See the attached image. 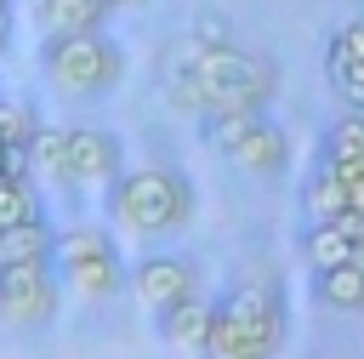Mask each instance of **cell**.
Masks as SVG:
<instances>
[{
	"mask_svg": "<svg viewBox=\"0 0 364 359\" xmlns=\"http://www.w3.org/2000/svg\"><path fill=\"white\" fill-rule=\"evenodd\" d=\"M358 57H364V17H347V23L330 28V40H324V74L336 80V74H347Z\"/></svg>",
	"mask_w": 364,
	"mask_h": 359,
	"instance_id": "obj_19",
	"label": "cell"
},
{
	"mask_svg": "<svg viewBox=\"0 0 364 359\" xmlns=\"http://www.w3.org/2000/svg\"><path fill=\"white\" fill-rule=\"evenodd\" d=\"M102 6H108V11H114V6H125V0H102Z\"/></svg>",
	"mask_w": 364,
	"mask_h": 359,
	"instance_id": "obj_24",
	"label": "cell"
},
{
	"mask_svg": "<svg viewBox=\"0 0 364 359\" xmlns=\"http://www.w3.org/2000/svg\"><path fill=\"white\" fill-rule=\"evenodd\" d=\"M51 262L63 274V285H74L80 296H108L119 291L125 268H119V251H114V234L97 228V222H74L51 239Z\"/></svg>",
	"mask_w": 364,
	"mask_h": 359,
	"instance_id": "obj_6",
	"label": "cell"
},
{
	"mask_svg": "<svg viewBox=\"0 0 364 359\" xmlns=\"http://www.w3.org/2000/svg\"><path fill=\"white\" fill-rule=\"evenodd\" d=\"M131 291H136V302H142L148 313H165V308L199 296V268H193L188 256H176V251H148V256L131 268Z\"/></svg>",
	"mask_w": 364,
	"mask_h": 359,
	"instance_id": "obj_9",
	"label": "cell"
},
{
	"mask_svg": "<svg viewBox=\"0 0 364 359\" xmlns=\"http://www.w3.org/2000/svg\"><path fill=\"white\" fill-rule=\"evenodd\" d=\"M51 228L46 217L34 222H17V228H0V262H51Z\"/></svg>",
	"mask_w": 364,
	"mask_h": 359,
	"instance_id": "obj_15",
	"label": "cell"
},
{
	"mask_svg": "<svg viewBox=\"0 0 364 359\" xmlns=\"http://www.w3.org/2000/svg\"><path fill=\"white\" fill-rule=\"evenodd\" d=\"M284 348V302L273 285H233L210 302L205 353L210 359H273Z\"/></svg>",
	"mask_w": 364,
	"mask_h": 359,
	"instance_id": "obj_3",
	"label": "cell"
},
{
	"mask_svg": "<svg viewBox=\"0 0 364 359\" xmlns=\"http://www.w3.org/2000/svg\"><path fill=\"white\" fill-rule=\"evenodd\" d=\"M63 171L68 188H114V177L125 171V148L102 125H63Z\"/></svg>",
	"mask_w": 364,
	"mask_h": 359,
	"instance_id": "obj_8",
	"label": "cell"
},
{
	"mask_svg": "<svg viewBox=\"0 0 364 359\" xmlns=\"http://www.w3.org/2000/svg\"><path fill=\"white\" fill-rule=\"evenodd\" d=\"M330 85L341 91V103H347V108H364V57H358V63H353L347 74H336Z\"/></svg>",
	"mask_w": 364,
	"mask_h": 359,
	"instance_id": "obj_21",
	"label": "cell"
},
{
	"mask_svg": "<svg viewBox=\"0 0 364 359\" xmlns=\"http://www.w3.org/2000/svg\"><path fill=\"white\" fill-rule=\"evenodd\" d=\"M154 319H159V336H165V342H176V348H205L210 302H205V296H188V302H176V308H165V313H154Z\"/></svg>",
	"mask_w": 364,
	"mask_h": 359,
	"instance_id": "obj_13",
	"label": "cell"
},
{
	"mask_svg": "<svg viewBox=\"0 0 364 359\" xmlns=\"http://www.w3.org/2000/svg\"><path fill=\"white\" fill-rule=\"evenodd\" d=\"M353 256L364 262V222H353Z\"/></svg>",
	"mask_w": 364,
	"mask_h": 359,
	"instance_id": "obj_23",
	"label": "cell"
},
{
	"mask_svg": "<svg viewBox=\"0 0 364 359\" xmlns=\"http://www.w3.org/2000/svg\"><path fill=\"white\" fill-rule=\"evenodd\" d=\"M301 211H307V222H341V217H347V188H341V177L324 171V165H313V177L301 182Z\"/></svg>",
	"mask_w": 364,
	"mask_h": 359,
	"instance_id": "obj_14",
	"label": "cell"
},
{
	"mask_svg": "<svg viewBox=\"0 0 364 359\" xmlns=\"http://www.w3.org/2000/svg\"><path fill=\"white\" fill-rule=\"evenodd\" d=\"M165 97L188 114H250L279 97V68L273 57L239 51L233 40L222 46L182 40L165 63Z\"/></svg>",
	"mask_w": 364,
	"mask_h": 359,
	"instance_id": "obj_1",
	"label": "cell"
},
{
	"mask_svg": "<svg viewBox=\"0 0 364 359\" xmlns=\"http://www.w3.org/2000/svg\"><path fill=\"white\" fill-rule=\"evenodd\" d=\"M28 171H40L51 188H68V171H63V125H40L34 142H28Z\"/></svg>",
	"mask_w": 364,
	"mask_h": 359,
	"instance_id": "obj_18",
	"label": "cell"
},
{
	"mask_svg": "<svg viewBox=\"0 0 364 359\" xmlns=\"http://www.w3.org/2000/svg\"><path fill=\"white\" fill-rule=\"evenodd\" d=\"M301 256H307L313 274L347 262V256H353V217H341V222H307V234H301Z\"/></svg>",
	"mask_w": 364,
	"mask_h": 359,
	"instance_id": "obj_12",
	"label": "cell"
},
{
	"mask_svg": "<svg viewBox=\"0 0 364 359\" xmlns=\"http://www.w3.org/2000/svg\"><path fill=\"white\" fill-rule=\"evenodd\" d=\"M0 11H11V0H0Z\"/></svg>",
	"mask_w": 364,
	"mask_h": 359,
	"instance_id": "obj_25",
	"label": "cell"
},
{
	"mask_svg": "<svg viewBox=\"0 0 364 359\" xmlns=\"http://www.w3.org/2000/svg\"><path fill=\"white\" fill-rule=\"evenodd\" d=\"M57 319V274L51 262H0V325L46 331Z\"/></svg>",
	"mask_w": 364,
	"mask_h": 359,
	"instance_id": "obj_7",
	"label": "cell"
},
{
	"mask_svg": "<svg viewBox=\"0 0 364 359\" xmlns=\"http://www.w3.org/2000/svg\"><path fill=\"white\" fill-rule=\"evenodd\" d=\"M40 74L63 97H108L125 80V46L108 28H46Z\"/></svg>",
	"mask_w": 364,
	"mask_h": 359,
	"instance_id": "obj_2",
	"label": "cell"
},
{
	"mask_svg": "<svg viewBox=\"0 0 364 359\" xmlns=\"http://www.w3.org/2000/svg\"><path fill=\"white\" fill-rule=\"evenodd\" d=\"M34 217H40V199H34L28 171H0V228L34 222Z\"/></svg>",
	"mask_w": 364,
	"mask_h": 359,
	"instance_id": "obj_17",
	"label": "cell"
},
{
	"mask_svg": "<svg viewBox=\"0 0 364 359\" xmlns=\"http://www.w3.org/2000/svg\"><path fill=\"white\" fill-rule=\"evenodd\" d=\"M313 291H318V302L336 308V313H364V262L347 256V262H336V268H318V274H313Z\"/></svg>",
	"mask_w": 364,
	"mask_h": 359,
	"instance_id": "obj_11",
	"label": "cell"
},
{
	"mask_svg": "<svg viewBox=\"0 0 364 359\" xmlns=\"http://www.w3.org/2000/svg\"><path fill=\"white\" fill-rule=\"evenodd\" d=\"M108 217L136 234V239H159V234H176L188 217H193V188L182 171L171 165H136V171H119L114 188H108Z\"/></svg>",
	"mask_w": 364,
	"mask_h": 359,
	"instance_id": "obj_4",
	"label": "cell"
},
{
	"mask_svg": "<svg viewBox=\"0 0 364 359\" xmlns=\"http://www.w3.org/2000/svg\"><path fill=\"white\" fill-rule=\"evenodd\" d=\"M34 17L46 28H102L108 6L102 0H34Z\"/></svg>",
	"mask_w": 364,
	"mask_h": 359,
	"instance_id": "obj_16",
	"label": "cell"
},
{
	"mask_svg": "<svg viewBox=\"0 0 364 359\" xmlns=\"http://www.w3.org/2000/svg\"><path fill=\"white\" fill-rule=\"evenodd\" d=\"M341 188H347V217H353V222H364V171L341 177Z\"/></svg>",
	"mask_w": 364,
	"mask_h": 359,
	"instance_id": "obj_22",
	"label": "cell"
},
{
	"mask_svg": "<svg viewBox=\"0 0 364 359\" xmlns=\"http://www.w3.org/2000/svg\"><path fill=\"white\" fill-rule=\"evenodd\" d=\"M318 165L336 171V177H353L364 171V108H341L324 137H318Z\"/></svg>",
	"mask_w": 364,
	"mask_h": 359,
	"instance_id": "obj_10",
	"label": "cell"
},
{
	"mask_svg": "<svg viewBox=\"0 0 364 359\" xmlns=\"http://www.w3.org/2000/svg\"><path fill=\"white\" fill-rule=\"evenodd\" d=\"M34 114H28V103H6L0 97V148L11 154V160H23L28 165V142H34Z\"/></svg>",
	"mask_w": 364,
	"mask_h": 359,
	"instance_id": "obj_20",
	"label": "cell"
},
{
	"mask_svg": "<svg viewBox=\"0 0 364 359\" xmlns=\"http://www.w3.org/2000/svg\"><path fill=\"white\" fill-rule=\"evenodd\" d=\"M205 137L239 165V171H256V177H279L290 165V137L279 120H267V108H250V114H205Z\"/></svg>",
	"mask_w": 364,
	"mask_h": 359,
	"instance_id": "obj_5",
	"label": "cell"
}]
</instances>
